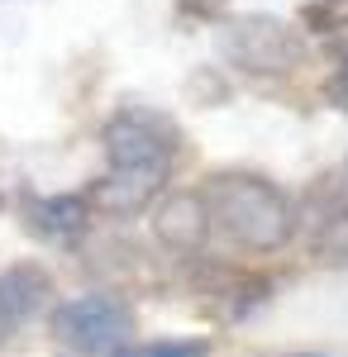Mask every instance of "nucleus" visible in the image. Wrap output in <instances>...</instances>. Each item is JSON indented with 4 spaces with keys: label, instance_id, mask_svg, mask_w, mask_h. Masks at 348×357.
<instances>
[{
    "label": "nucleus",
    "instance_id": "f8f14e48",
    "mask_svg": "<svg viewBox=\"0 0 348 357\" xmlns=\"http://www.w3.org/2000/svg\"><path fill=\"white\" fill-rule=\"evenodd\" d=\"M191 10H196V15H215V10H219V5H224V0H187Z\"/></svg>",
    "mask_w": 348,
    "mask_h": 357
},
{
    "label": "nucleus",
    "instance_id": "4468645a",
    "mask_svg": "<svg viewBox=\"0 0 348 357\" xmlns=\"http://www.w3.org/2000/svg\"><path fill=\"white\" fill-rule=\"evenodd\" d=\"M0 205H5V200H0Z\"/></svg>",
    "mask_w": 348,
    "mask_h": 357
},
{
    "label": "nucleus",
    "instance_id": "f257e3e1",
    "mask_svg": "<svg viewBox=\"0 0 348 357\" xmlns=\"http://www.w3.org/2000/svg\"><path fill=\"white\" fill-rule=\"evenodd\" d=\"M101 148H106L110 167L101 181H91L86 205L106 220H129V215H143L167 191L177 148H182V129L158 110L124 105L106 119Z\"/></svg>",
    "mask_w": 348,
    "mask_h": 357
},
{
    "label": "nucleus",
    "instance_id": "423d86ee",
    "mask_svg": "<svg viewBox=\"0 0 348 357\" xmlns=\"http://www.w3.org/2000/svg\"><path fill=\"white\" fill-rule=\"evenodd\" d=\"M153 229H158V238H162L167 248H177V252H201L205 234H210L205 200H201L196 191L167 195V200L158 205V220H153Z\"/></svg>",
    "mask_w": 348,
    "mask_h": 357
},
{
    "label": "nucleus",
    "instance_id": "39448f33",
    "mask_svg": "<svg viewBox=\"0 0 348 357\" xmlns=\"http://www.w3.org/2000/svg\"><path fill=\"white\" fill-rule=\"evenodd\" d=\"M53 296V276L38 262H15L0 272V343H10L15 333L34 324V314Z\"/></svg>",
    "mask_w": 348,
    "mask_h": 357
},
{
    "label": "nucleus",
    "instance_id": "20e7f679",
    "mask_svg": "<svg viewBox=\"0 0 348 357\" xmlns=\"http://www.w3.org/2000/svg\"><path fill=\"white\" fill-rule=\"evenodd\" d=\"M48 333L62 357H115L134 333V310L110 291H91L57 305Z\"/></svg>",
    "mask_w": 348,
    "mask_h": 357
},
{
    "label": "nucleus",
    "instance_id": "0eeeda50",
    "mask_svg": "<svg viewBox=\"0 0 348 357\" xmlns=\"http://www.w3.org/2000/svg\"><path fill=\"white\" fill-rule=\"evenodd\" d=\"M86 210H91L86 195H43V200H29V224L43 238H72L86 224Z\"/></svg>",
    "mask_w": 348,
    "mask_h": 357
},
{
    "label": "nucleus",
    "instance_id": "ddd939ff",
    "mask_svg": "<svg viewBox=\"0 0 348 357\" xmlns=\"http://www.w3.org/2000/svg\"><path fill=\"white\" fill-rule=\"evenodd\" d=\"M287 357H324V353H287Z\"/></svg>",
    "mask_w": 348,
    "mask_h": 357
},
{
    "label": "nucleus",
    "instance_id": "6e6552de",
    "mask_svg": "<svg viewBox=\"0 0 348 357\" xmlns=\"http://www.w3.org/2000/svg\"><path fill=\"white\" fill-rule=\"evenodd\" d=\"M315 248L329 262H348V200L324 195V205H315Z\"/></svg>",
    "mask_w": 348,
    "mask_h": 357
},
{
    "label": "nucleus",
    "instance_id": "f03ea898",
    "mask_svg": "<svg viewBox=\"0 0 348 357\" xmlns=\"http://www.w3.org/2000/svg\"><path fill=\"white\" fill-rule=\"evenodd\" d=\"M201 200H205L210 229L224 243L243 248V252H277V248L291 243L296 234V205L268 176L215 172L205 181V191H201Z\"/></svg>",
    "mask_w": 348,
    "mask_h": 357
},
{
    "label": "nucleus",
    "instance_id": "9b49d317",
    "mask_svg": "<svg viewBox=\"0 0 348 357\" xmlns=\"http://www.w3.org/2000/svg\"><path fill=\"white\" fill-rule=\"evenodd\" d=\"M324 100H329L334 110H344V114H348V67H339V72L324 82Z\"/></svg>",
    "mask_w": 348,
    "mask_h": 357
},
{
    "label": "nucleus",
    "instance_id": "9d476101",
    "mask_svg": "<svg viewBox=\"0 0 348 357\" xmlns=\"http://www.w3.org/2000/svg\"><path fill=\"white\" fill-rule=\"evenodd\" d=\"M205 338H162V343H124L115 357H205Z\"/></svg>",
    "mask_w": 348,
    "mask_h": 357
},
{
    "label": "nucleus",
    "instance_id": "7ed1b4c3",
    "mask_svg": "<svg viewBox=\"0 0 348 357\" xmlns=\"http://www.w3.org/2000/svg\"><path fill=\"white\" fill-rule=\"evenodd\" d=\"M215 53L248 77H296L310 57V38L277 15H234L215 29Z\"/></svg>",
    "mask_w": 348,
    "mask_h": 357
},
{
    "label": "nucleus",
    "instance_id": "1a4fd4ad",
    "mask_svg": "<svg viewBox=\"0 0 348 357\" xmlns=\"http://www.w3.org/2000/svg\"><path fill=\"white\" fill-rule=\"evenodd\" d=\"M300 24L310 33H348V0H305Z\"/></svg>",
    "mask_w": 348,
    "mask_h": 357
}]
</instances>
